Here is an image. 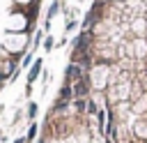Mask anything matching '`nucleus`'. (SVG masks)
<instances>
[{"instance_id": "f257e3e1", "label": "nucleus", "mask_w": 147, "mask_h": 143, "mask_svg": "<svg viewBox=\"0 0 147 143\" xmlns=\"http://www.w3.org/2000/svg\"><path fill=\"white\" fill-rule=\"evenodd\" d=\"M83 76H85V69H83L80 65L71 62V65L67 67V74H64V78H67V81H64V83H71V85H74V83H78Z\"/></svg>"}, {"instance_id": "f03ea898", "label": "nucleus", "mask_w": 147, "mask_h": 143, "mask_svg": "<svg viewBox=\"0 0 147 143\" xmlns=\"http://www.w3.org/2000/svg\"><path fill=\"white\" fill-rule=\"evenodd\" d=\"M71 111H74V115H87V99H74Z\"/></svg>"}, {"instance_id": "7ed1b4c3", "label": "nucleus", "mask_w": 147, "mask_h": 143, "mask_svg": "<svg viewBox=\"0 0 147 143\" xmlns=\"http://www.w3.org/2000/svg\"><path fill=\"white\" fill-rule=\"evenodd\" d=\"M39 74H41V60L37 58V62L30 67V74H28V85H32V83L37 81V76H39Z\"/></svg>"}, {"instance_id": "20e7f679", "label": "nucleus", "mask_w": 147, "mask_h": 143, "mask_svg": "<svg viewBox=\"0 0 147 143\" xmlns=\"http://www.w3.org/2000/svg\"><path fill=\"white\" fill-rule=\"evenodd\" d=\"M57 12H60V2H57V0H55V2H53V5H51V9H48V18H53V16H55V14H57Z\"/></svg>"}, {"instance_id": "39448f33", "label": "nucleus", "mask_w": 147, "mask_h": 143, "mask_svg": "<svg viewBox=\"0 0 147 143\" xmlns=\"http://www.w3.org/2000/svg\"><path fill=\"white\" fill-rule=\"evenodd\" d=\"M28 115H30V118L37 115V104H34V101H30V106H28Z\"/></svg>"}, {"instance_id": "423d86ee", "label": "nucleus", "mask_w": 147, "mask_h": 143, "mask_svg": "<svg viewBox=\"0 0 147 143\" xmlns=\"http://www.w3.org/2000/svg\"><path fill=\"white\" fill-rule=\"evenodd\" d=\"M34 136H37V125H32V127L28 129V141H32Z\"/></svg>"}, {"instance_id": "0eeeda50", "label": "nucleus", "mask_w": 147, "mask_h": 143, "mask_svg": "<svg viewBox=\"0 0 147 143\" xmlns=\"http://www.w3.org/2000/svg\"><path fill=\"white\" fill-rule=\"evenodd\" d=\"M44 48H46V51H51V48H53V39H51V37L44 42Z\"/></svg>"}, {"instance_id": "6e6552de", "label": "nucleus", "mask_w": 147, "mask_h": 143, "mask_svg": "<svg viewBox=\"0 0 147 143\" xmlns=\"http://www.w3.org/2000/svg\"><path fill=\"white\" fill-rule=\"evenodd\" d=\"M41 37H44V32H41V30H37V35H34V44H39V42H41Z\"/></svg>"}, {"instance_id": "1a4fd4ad", "label": "nucleus", "mask_w": 147, "mask_h": 143, "mask_svg": "<svg viewBox=\"0 0 147 143\" xmlns=\"http://www.w3.org/2000/svg\"><path fill=\"white\" fill-rule=\"evenodd\" d=\"M0 138H2V134H0Z\"/></svg>"}]
</instances>
